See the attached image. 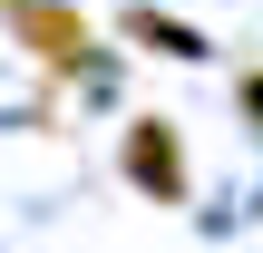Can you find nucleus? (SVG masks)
I'll return each mask as SVG.
<instances>
[{
  "label": "nucleus",
  "instance_id": "f257e3e1",
  "mask_svg": "<svg viewBox=\"0 0 263 253\" xmlns=\"http://www.w3.org/2000/svg\"><path fill=\"white\" fill-rule=\"evenodd\" d=\"M127 185L146 195V205H185L195 195V166H185V137L166 127V117H127Z\"/></svg>",
  "mask_w": 263,
  "mask_h": 253
},
{
  "label": "nucleus",
  "instance_id": "f03ea898",
  "mask_svg": "<svg viewBox=\"0 0 263 253\" xmlns=\"http://www.w3.org/2000/svg\"><path fill=\"white\" fill-rule=\"evenodd\" d=\"M10 29H20V49H29L49 78H78V68H88V20H78V10H59V0H10Z\"/></svg>",
  "mask_w": 263,
  "mask_h": 253
},
{
  "label": "nucleus",
  "instance_id": "7ed1b4c3",
  "mask_svg": "<svg viewBox=\"0 0 263 253\" xmlns=\"http://www.w3.org/2000/svg\"><path fill=\"white\" fill-rule=\"evenodd\" d=\"M127 39L156 49V59H205V39H195L185 20H166V10H127Z\"/></svg>",
  "mask_w": 263,
  "mask_h": 253
},
{
  "label": "nucleus",
  "instance_id": "20e7f679",
  "mask_svg": "<svg viewBox=\"0 0 263 253\" xmlns=\"http://www.w3.org/2000/svg\"><path fill=\"white\" fill-rule=\"evenodd\" d=\"M234 98H244V117H254V127H263V68H254V78H244V88H234Z\"/></svg>",
  "mask_w": 263,
  "mask_h": 253
}]
</instances>
